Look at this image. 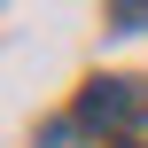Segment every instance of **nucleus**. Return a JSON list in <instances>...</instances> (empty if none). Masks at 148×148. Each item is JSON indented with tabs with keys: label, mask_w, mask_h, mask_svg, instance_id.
<instances>
[{
	"label": "nucleus",
	"mask_w": 148,
	"mask_h": 148,
	"mask_svg": "<svg viewBox=\"0 0 148 148\" xmlns=\"http://www.w3.org/2000/svg\"><path fill=\"white\" fill-rule=\"evenodd\" d=\"M148 23V0H117V31H140Z\"/></svg>",
	"instance_id": "nucleus-2"
},
{
	"label": "nucleus",
	"mask_w": 148,
	"mask_h": 148,
	"mask_svg": "<svg viewBox=\"0 0 148 148\" xmlns=\"http://www.w3.org/2000/svg\"><path fill=\"white\" fill-rule=\"evenodd\" d=\"M140 117H148V86L140 78H94L78 94V125H94V133H133Z\"/></svg>",
	"instance_id": "nucleus-1"
}]
</instances>
